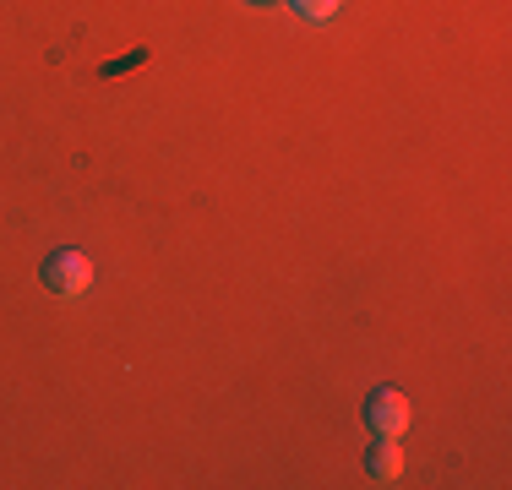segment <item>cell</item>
I'll return each instance as SVG.
<instances>
[{
    "label": "cell",
    "instance_id": "4",
    "mask_svg": "<svg viewBox=\"0 0 512 490\" xmlns=\"http://www.w3.org/2000/svg\"><path fill=\"white\" fill-rule=\"evenodd\" d=\"M289 6H295L306 22H327V17L338 11V0H289Z\"/></svg>",
    "mask_w": 512,
    "mask_h": 490
},
{
    "label": "cell",
    "instance_id": "3",
    "mask_svg": "<svg viewBox=\"0 0 512 490\" xmlns=\"http://www.w3.org/2000/svg\"><path fill=\"white\" fill-rule=\"evenodd\" d=\"M365 474H371L376 485H393L398 474H404V452H398V441L376 436V447L365 452Z\"/></svg>",
    "mask_w": 512,
    "mask_h": 490
},
{
    "label": "cell",
    "instance_id": "2",
    "mask_svg": "<svg viewBox=\"0 0 512 490\" xmlns=\"http://www.w3.org/2000/svg\"><path fill=\"white\" fill-rule=\"evenodd\" d=\"M365 431L371 436H387L398 441L409 431V398L398 387H376L371 398H365Z\"/></svg>",
    "mask_w": 512,
    "mask_h": 490
},
{
    "label": "cell",
    "instance_id": "1",
    "mask_svg": "<svg viewBox=\"0 0 512 490\" xmlns=\"http://www.w3.org/2000/svg\"><path fill=\"white\" fill-rule=\"evenodd\" d=\"M39 278H44V289H50V294H60V300H77V294H88V284H93V262H88V251L66 245V251L44 256Z\"/></svg>",
    "mask_w": 512,
    "mask_h": 490
},
{
    "label": "cell",
    "instance_id": "5",
    "mask_svg": "<svg viewBox=\"0 0 512 490\" xmlns=\"http://www.w3.org/2000/svg\"><path fill=\"white\" fill-rule=\"evenodd\" d=\"M246 6H278V0H246Z\"/></svg>",
    "mask_w": 512,
    "mask_h": 490
}]
</instances>
